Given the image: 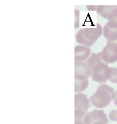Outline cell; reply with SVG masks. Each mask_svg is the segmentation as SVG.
Returning <instances> with one entry per match:
<instances>
[{"mask_svg": "<svg viewBox=\"0 0 117 124\" xmlns=\"http://www.w3.org/2000/svg\"><path fill=\"white\" fill-rule=\"evenodd\" d=\"M75 79H86L91 76L92 69L87 62L75 61Z\"/></svg>", "mask_w": 117, "mask_h": 124, "instance_id": "6", "label": "cell"}, {"mask_svg": "<svg viewBox=\"0 0 117 124\" xmlns=\"http://www.w3.org/2000/svg\"><path fill=\"white\" fill-rule=\"evenodd\" d=\"M103 34L108 41H113L117 40V27L106 23L103 28Z\"/></svg>", "mask_w": 117, "mask_h": 124, "instance_id": "9", "label": "cell"}, {"mask_svg": "<svg viewBox=\"0 0 117 124\" xmlns=\"http://www.w3.org/2000/svg\"><path fill=\"white\" fill-rule=\"evenodd\" d=\"M114 89L106 84L98 86L96 92L89 98L93 106L97 108H103L107 106L114 99Z\"/></svg>", "mask_w": 117, "mask_h": 124, "instance_id": "1", "label": "cell"}, {"mask_svg": "<svg viewBox=\"0 0 117 124\" xmlns=\"http://www.w3.org/2000/svg\"><path fill=\"white\" fill-rule=\"evenodd\" d=\"M101 53L102 60L105 63H113L117 61V40L108 41Z\"/></svg>", "mask_w": 117, "mask_h": 124, "instance_id": "4", "label": "cell"}, {"mask_svg": "<svg viewBox=\"0 0 117 124\" xmlns=\"http://www.w3.org/2000/svg\"><path fill=\"white\" fill-rule=\"evenodd\" d=\"M97 122H102L106 124L109 123L103 110L94 109L86 114L85 117V124H93Z\"/></svg>", "mask_w": 117, "mask_h": 124, "instance_id": "7", "label": "cell"}, {"mask_svg": "<svg viewBox=\"0 0 117 124\" xmlns=\"http://www.w3.org/2000/svg\"><path fill=\"white\" fill-rule=\"evenodd\" d=\"M91 49L87 46L78 45L74 49L75 61H83L87 59L91 53Z\"/></svg>", "mask_w": 117, "mask_h": 124, "instance_id": "8", "label": "cell"}, {"mask_svg": "<svg viewBox=\"0 0 117 124\" xmlns=\"http://www.w3.org/2000/svg\"><path fill=\"white\" fill-rule=\"evenodd\" d=\"M108 80L115 84H117V68L110 67Z\"/></svg>", "mask_w": 117, "mask_h": 124, "instance_id": "14", "label": "cell"}, {"mask_svg": "<svg viewBox=\"0 0 117 124\" xmlns=\"http://www.w3.org/2000/svg\"><path fill=\"white\" fill-rule=\"evenodd\" d=\"M114 100L115 104L117 106V90L116 92H115Z\"/></svg>", "mask_w": 117, "mask_h": 124, "instance_id": "18", "label": "cell"}, {"mask_svg": "<svg viewBox=\"0 0 117 124\" xmlns=\"http://www.w3.org/2000/svg\"><path fill=\"white\" fill-rule=\"evenodd\" d=\"M117 8V6H98L96 11L101 16L107 20Z\"/></svg>", "mask_w": 117, "mask_h": 124, "instance_id": "10", "label": "cell"}, {"mask_svg": "<svg viewBox=\"0 0 117 124\" xmlns=\"http://www.w3.org/2000/svg\"><path fill=\"white\" fill-rule=\"evenodd\" d=\"M93 124H106V123L102 122H97L94 123Z\"/></svg>", "mask_w": 117, "mask_h": 124, "instance_id": "19", "label": "cell"}, {"mask_svg": "<svg viewBox=\"0 0 117 124\" xmlns=\"http://www.w3.org/2000/svg\"><path fill=\"white\" fill-rule=\"evenodd\" d=\"M87 9L89 11H96L98 6H88Z\"/></svg>", "mask_w": 117, "mask_h": 124, "instance_id": "17", "label": "cell"}, {"mask_svg": "<svg viewBox=\"0 0 117 124\" xmlns=\"http://www.w3.org/2000/svg\"><path fill=\"white\" fill-rule=\"evenodd\" d=\"M88 86V80L86 79H75L74 91L76 93H79L83 92L85 90Z\"/></svg>", "mask_w": 117, "mask_h": 124, "instance_id": "12", "label": "cell"}, {"mask_svg": "<svg viewBox=\"0 0 117 124\" xmlns=\"http://www.w3.org/2000/svg\"><path fill=\"white\" fill-rule=\"evenodd\" d=\"M109 69L110 67L105 62L96 65L92 70V79L99 83L106 82L108 80Z\"/></svg>", "mask_w": 117, "mask_h": 124, "instance_id": "5", "label": "cell"}, {"mask_svg": "<svg viewBox=\"0 0 117 124\" xmlns=\"http://www.w3.org/2000/svg\"><path fill=\"white\" fill-rule=\"evenodd\" d=\"M75 28H77L79 26V11L76 10L75 11Z\"/></svg>", "mask_w": 117, "mask_h": 124, "instance_id": "16", "label": "cell"}, {"mask_svg": "<svg viewBox=\"0 0 117 124\" xmlns=\"http://www.w3.org/2000/svg\"><path fill=\"white\" fill-rule=\"evenodd\" d=\"M74 115L85 116L91 106L87 96L83 93H77L74 96Z\"/></svg>", "mask_w": 117, "mask_h": 124, "instance_id": "3", "label": "cell"}, {"mask_svg": "<svg viewBox=\"0 0 117 124\" xmlns=\"http://www.w3.org/2000/svg\"><path fill=\"white\" fill-rule=\"evenodd\" d=\"M107 20V24L113 26L117 27V8L112 13Z\"/></svg>", "mask_w": 117, "mask_h": 124, "instance_id": "13", "label": "cell"}, {"mask_svg": "<svg viewBox=\"0 0 117 124\" xmlns=\"http://www.w3.org/2000/svg\"><path fill=\"white\" fill-rule=\"evenodd\" d=\"M87 62L92 70L96 65L104 62L102 60L101 53H99L98 54L92 53L90 57L87 60Z\"/></svg>", "mask_w": 117, "mask_h": 124, "instance_id": "11", "label": "cell"}, {"mask_svg": "<svg viewBox=\"0 0 117 124\" xmlns=\"http://www.w3.org/2000/svg\"><path fill=\"white\" fill-rule=\"evenodd\" d=\"M109 118L111 121L117 122V109L112 110L109 114Z\"/></svg>", "mask_w": 117, "mask_h": 124, "instance_id": "15", "label": "cell"}, {"mask_svg": "<svg viewBox=\"0 0 117 124\" xmlns=\"http://www.w3.org/2000/svg\"><path fill=\"white\" fill-rule=\"evenodd\" d=\"M102 32V27L99 23L97 24L95 28H82L76 34V41L85 46H92L101 36Z\"/></svg>", "mask_w": 117, "mask_h": 124, "instance_id": "2", "label": "cell"}]
</instances>
